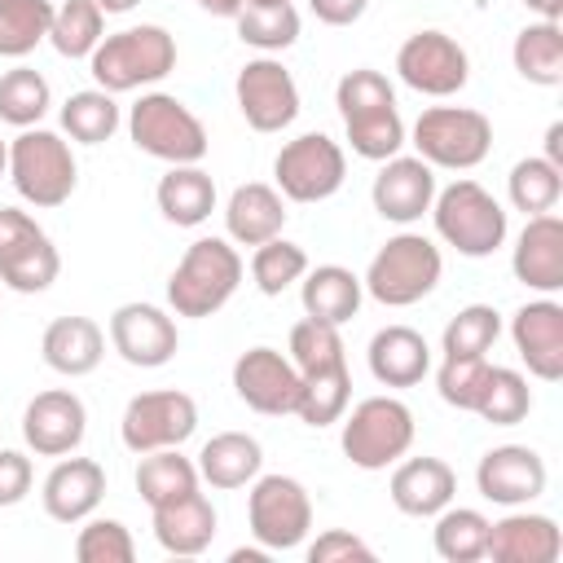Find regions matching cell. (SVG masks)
Wrapping results in <instances>:
<instances>
[{
	"instance_id": "obj_1",
	"label": "cell",
	"mask_w": 563,
	"mask_h": 563,
	"mask_svg": "<svg viewBox=\"0 0 563 563\" xmlns=\"http://www.w3.org/2000/svg\"><path fill=\"white\" fill-rule=\"evenodd\" d=\"M334 106L343 114V132H347L352 154H361L369 163H383V158L400 154L405 123H400L396 88L387 84V75H378L369 66L347 70L334 88Z\"/></svg>"
},
{
	"instance_id": "obj_2",
	"label": "cell",
	"mask_w": 563,
	"mask_h": 563,
	"mask_svg": "<svg viewBox=\"0 0 563 563\" xmlns=\"http://www.w3.org/2000/svg\"><path fill=\"white\" fill-rule=\"evenodd\" d=\"M172 70H176V40L154 22L101 35V44L88 57V75L97 79V88H106L114 97L136 92L145 84H158Z\"/></svg>"
},
{
	"instance_id": "obj_3",
	"label": "cell",
	"mask_w": 563,
	"mask_h": 563,
	"mask_svg": "<svg viewBox=\"0 0 563 563\" xmlns=\"http://www.w3.org/2000/svg\"><path fill=\"white\" fill-rule=\"evenodd\" d=\"M242 273V255L229 238H198L167 277V303L176 317H211L233 299Z\"/></svg>"
},
{
	"instance_id": "obj_4",
	"label": "cell",
	"mask_w": 563,
	"mask_h": 563,
	"mask_svg": "<svg viewBox=\"0 0 563 563\" xmlns=\"http://www.w3.org/2000/svg\"><path fill=\"white\" fill-rule=\"evenodd\" d=\"M431 220L440 242H449L457 255L466 260H484L506 242V207L479 185V180H453L444 189H435L431 198Z\"/></svg>"
},
{
	"instance_id": "obj_5",
	"label": "cell",
	"mask_w": 563,
	"mask_h": 563,
	"mask_svg": "<svg viewBox=\"0 0 563 563\" xmlns=\"http://www.w3.org/2000/svg\"><path fill=\"white\" fill-rule=\"evenodd\" d=\"M128 136L141 154L176 167V163H202L211 150V136L202 119L172 92H141L128 110Z\"/></svg>"
},
{
	"instance_id": "obj_6",
	"label": "cell",
	"mask_w": 563,
	"mask_h": 563,
	"mask_svg": "<svg viewBox=\"0 0 563 563\" xmlns=\"http://www.w3.org/2000/svg\"><path fill=\"white\" fill-rule=\"evenodd\" d=\"M9 180L22 202L31 207H62L79 185V163L70 154V141H62L48 128H22L9 141Z\"/></svg>"
},
{
	"instance_id": "obj_7",
	"label": "cell",
	"mask_w": 563,
	"mask_h": 563,
	"mask_svg": "<svg viewBox=\"0 0 563 563\" xmlns=\"http://www.w3.org/2000/svg\"><path fill=\"white\" fill-rule=\"evenodd\" d=\"M440 273H444V255H440V246L431 238H422V233H396V238H387L374 251L361 286L383 308H409V303L427 299L440 286Z\"/></svg>"
},
{
	"instance_id": "obj_8",
	"label": "cell",
	"mask_w": 563,
	"mask_h": 563,
	"mask_svg": "<svg viewBox=\"0 0 563 563\" xmlns=\"http://www.w3.org/2000/svg\"><path fill=\"white\" fill-rule=\"evenodd\" d=\"M339 422H343L339 444H343L347 462L361 466V471L396 466L413 449V413L396 396H365Z\"/></svg>"
},
{
	"instance_id": "obj_9",
	"label": "cell",
	"mask_w": 563,
	"mask_h": 563,
	"mask_svg": "<svg viewBox=\"0 0 563 563\" xmlns=\"http://www.w3.org/2000/svg\"><path fill=\"white\" fill-rule=\"evenodd\" d=\"M413 150L427 167L471 172L493 150V123L471 106H431L413 123Z\"/></svg>"
},
{
	"instance_id": "obj_10",
	"label": "cell",
	"mask_w": 563,
	"mask_h": 563,
	"mask_svg": "<svg viewBox=\"0 0 563 563\" xmlns=\"http://www.w3.org/2000/svg\"><path fill=\"white\" fill-rule=\"evenodd\" d=\"M347 154L325 132H303L286 141L273 158V180L286 202H325L343 189Z\"/></svg>"
},
{
	"instance_id": "obj_11",
	"label": "cell",
	"mask_w": 563,
	"mask_h": 563,
	"mask_svg": "<svg viewBox=\"0 0 563 563\" xmlns=\"http://www.w3.org/2000/svg\"><path fill=\"white\" fill-rule=\"evenodd\" d=\"M246 523L264 550H295L312 528V497L295 475H255L246 493Z\"/></svg>"
},
{
	"instance_id": "obj_12",
	"label": "cell",
	"mask_w": 563,
	"mask_h": 563,
	"mask_svg": "<svg viewBox=\"0 0 563 563\" xmlns=\"http://www.w3.org/2000/svg\"><path fill=\"white\" fill-rule=\"evenodd\" d=\"M194 431H198V405L189 391H176V387L132 396L123 418H119V440L132 453L180 449Z\"/></svg>"
},
{
	"instance_id": "obj_13",
	"label": "cell",
	"mask_w": 563,
	"mask_h": 563,
	"mask_svg": "<svg viewBox=\"0 0 563 563\" xmlns=\"http://www.w3.org/2000/svg\"><path fill=\"white\" fill-rule=\"evenodd\" d=\"M62 255L53 238L18 207H0V282L18 295H40L57 282Z\"/></svg>"
},
{
	"instance_id": "obj_14",
	"label": "cell",
	"mask_w": 563,
	"mask_h": 563,
	"mask_svg": "<svg viewBox=\"0 0 563 563\" xmlns=\"http://www.w3.org/2000/svg\"><path fill=\"white\" fill-rule=\"evenodd\" d=\"M396 75L422 97H453L471 79V57L444 31H413L396 48Z\"/></svg>"
},
{
	"instance_id": "obj_15",
	"label": "cell",
	"mask_w": 563,
	"mask_h": 563,
	"mask_svg": "<svg viewBox=\"0 0 563 563\" xmlns=\"http://www.w3.org/2000/svg\"><path fill=\"white\" fill-rule=\"evenodd\" d=\"M238 110L255 132H282L299 119V84L277 57H251L233 79Z\"/></svg>"
},
{
	"instance_id": "obj_16",
	"label": "cell",
	"mask_w": 563,
	"mask_h": 563,
	"mask_svg": "<svg viewBox=\"0 0 563 563\" xmlns=\"http://www.w3.org/2000/svg\"><path fill=\"white\" fill-rule=\"evenodd\" d=\"M233 391L246 409L282 418L299 405V369L277 347H246L233 361Z\"/></svg>"
},
{
	"instance_id": "obj_17",
	"label": "cell",
	"mask_w": 563,
	"mask_h": 563,
	"mask_svg": "<svg viewBox=\"0 0 563 563\" xmlns=\"http://www.w3.org/2000/svg\"><path fill=\"white\" fill-rule=\"evenodd\" d=\"M110 347L136 365V369H158L176 356L180 347V334H176V321L154 308V303H119L110 312Z\"/></svg>"
},
{
	"instance_id": "obj_18",
	"label": "cell",
	"mask_w": 563,
	"mask_h": 563,
	"mask_svg": "<svg viewBox=\"0 0 563 563\" xmlns=\"http://www.w3.org/2000/svg\"><path fill=\"white\" fill-rule=\"evenodd\" d=\"M510 339L532 378L541 383L563 378V303L559 299L541 295V299L519 303L510 317Z\"/></svg>"
},
{
	"instance_id": "obj_19",
	"label": "cell",
	"mask_w": 563,
	"mask_h": 563,
	"mask_svg": "<svg viewBox=\"0 0 563 563\" xmlns=\"http://www.w3.org/2000/svg\"><path fill=\"white\" fill-rule=\"evenodd\" d=\"M84 431H88V409L66 387H48V391H40L22 409V440L40 457H66V453H75L84 444Z\"/></svg>"
},
{
	"instance_id": "obj_20",
	"label": "cell",
	"mask_w": 563,
	"mask_h": 563,
	"mask_svg": "<svg viewBox=\"0 0 563 563\" xmlns=\"http://www.w3.org/2000/svg\"><path fill=\"white\" fill-rule=\"evenodd\" d=\"M545 457L528 444H497L479 457L475 466V488L479 497L497 501V506H528L545 493Z\"/></svg>"
},
{
	"instance_id": "obj_21",
	"label": "cell",
	"mask_w": 563,
	"mask_h": 563,
	"mask_svg": "<svg viewBox=\"0 0 563 563\" xmlns=\"http://www.w3.org/2000/svg\"><path fill=\"white\" fill-rule=\"evenodd\" d=\"M374 211L391 224H413L431 211L435 198V167H427L418 154H391L383 158L374 185H369Z\"/></svg>"
},
{
	"instance_id": "obj_22",
	"label": "cell",
	"mask_w": 563,
	"mask_h": 563,
	"mask_svg": "<svg viewBox=\"0 0 563 563\" xmlns=\"http://www.w3.org/2000/svg\"><path fill=\"white\" fill-rule=\"evenodd\" d=\"M510 273L537 295L563 290V220L554 211L528 216L510 251Z\"/></svg>"
},
{
	"instance_id": "obj_23",
	"label": "cell",
	"mask_w": 563,
	"mask_h": 563,
	"mask_svg": "<svg viewBox=\"0 0 563 563\" xmlns=\"http://www.w3.org/2000/svg\"><path fill=\"white\" fill-rule=\"evenodd\" d=\"M563 554V532L550 515L515 510L497 523H488V545L484 559L493 563H554Z\"/></svg>"
},
{
	"instance_id": "obj_24",
	"label": "cell",
	"mask_w": 563,
	"mask_h": 563,
	"mask_svg": "<svg viewBox=\"0 0 563 563\" xmlns=\"http://www.w3.org/2000/svg\"><path fill=\"white\" fill-rule=\"evenodd\" d=\"M101 497H106V471L92 457H62L44 475V493H40L48 519L57 523H84L101 506Z\"/></svg>"
},
{
	"instance_id": "obj_25",
	"label": "cell",
	"mask_w": 563,
	"mask_h": 563,
	"mask_svg": "<svg viewBox=\"0 0 563 563\" xmlns=\"http://www.w3.org/2000/svg\"><path fill=\"white\" fill-rule=\"evenodd\" d=\"M387 493H391V506H396L400 515L435 519V515L453 501V493H457V475H453L449 462L422 453V457H405V462L391 471Z\"/></svg>"
},
{
	"instance_id": "obj_26",
	"label": "cell",
	"mask_w": 563,
	"mask_h": 563,
	"mask_svg": "<svg viewBox=\"0 0 563 563\" xmlns=\"http://www.w3.org/2000/svg\"><path fill=\"white\" fill-rule=\"evenodd\" d=\"M40 356L53 374H66V378H84L101 365L106 356V330L92 321V317H57L44 325V339H40Z\"/></svg>"
},
{
	"instance_id": "obj_27",
	"label": "cell",
	"mask_w": 563,
	"mask_h": 563,
	"mask_svg": "<svg viewBox=\"0 0 563 563\" xmlns=\"http://www.w3.org/2000/svg\"><path fill=\"white\" fill-rule=\"evenodd\" d=\"M154 541L167 550V554H180V559H194L202 554L211 541H216V506L207 493H185L167 506H154Z\"/></svg>"
},
{
	"instance_id": "obj_28",
	"label": "cell",
	"mask_w": 563,
	"mask_h": 563,
	"mask_svg": "<svg viewBox=\"0 0 563 563\" xmlns=\"http://www.w3.org/2000/svg\"><path fill=\"white\" fill-rule=\"evenodd\" d=\"M286 229V198L264 185V180H251V185H238L224 202V233L229 242L238 246H260L268 238H277Z\"/></svg>"
},
{
	"instance_id": "obj_29",
	"label": "cell",
	"mask_w": 563,
	"mask_h": 563,
	"mask_svg": "<svg viewBox=\"0 0 563 563\" xmlns=\"http://www.w3.org/2000/svg\"><path fill=\"white\" fill-rule=\"evenodd\" d=\"M369 374L383 383V387H418L427 374H431V347L418 330L409 325H383L374 339H369Z\"/></svg>"
},
{
	"instance_id": "obj_30",
	"label": "cell",
	"mask_w": 563,
	"mask_h": 563,
	"mask_svg": "<svg viewBox=\"0 0 563 563\" xmlns=\"http://www.w3.org/2000/svg\"><path fill=\"white\" fill-rule=\"evenodd\" d=\"M154 202H158V211H163L167 224L198 229L216 211V180L198 163H176V167L163 172V180L154 189Z\"/></svg>"
},
{
	"instance_id": "obj_31",
	"label": "cell",
	"mask_w": 563,
	"mask_h": 563,
	"mask_svg": "<svg viewBox=\"0 0 563 563\" xmlns=\"http://www.w3.org/2000/svg\"><path fill=\"white\" fill-rule=\"evenodd\" d=\"M299 299H303V317H317V321H330V325H343L361 312V299H365V286L352 268L343 264H317L299 277Z\"/></svg>"
},
{
	"instance_id": "obj_32",
	"label": "cell",
	"mask_w": 563,
	"mask_h": 563,
	"mask_svg": "<svg viewBox=\"0 0 563 563\" xmlns=\"http://www.w3.org/2000/svg\"><path fill=\"white\" fill-rule=\"evenodd\" d=\"M198 479H207L211 488H224V493H233V488H246L255 475H260V466H264V449H260V440L255 435H246V431H220V435H211L202 449H198Z\"/></svg>"
},
{
	"instance_id": "obj_33",
	"label": "cell",
	"mask_w": 563,
	"mask_h": 563,
	"mask_svg": "<svg viewBox=\"0 0 563 563\" xmlns=\"http://www.w3.org/2000/svg\"><path fill=\"white\" fill-rule=\"evenodd\" d=\"M510 62L519 70V79L537 84V88H559L563 84V26L559 22H528L515 44H510Z\"/></svg>"
},
{
	"instance_id": "obj_34",
	"label": "cell",
	"mask_w": 563,
	"mask_h": 563,
	"mask_svg": "<svg viewBox=\"0 0 563 563\" xmlns=\"http://www.w3.org/2000/svg\"><path fill=\"white\" fill-rule=\"evenodd\" d=\"M198 488V466L180 453V449H154V453H141V466H136V493L141 501L154 510V506H167L185 493Z\"/></svg>"
},
{
	"instance_id": "obj_35",
	"label": "cell",
	"mask_w": 563,
	"mask_h": 563,
	"mask_svg": "<svg viewBox=\"0 0 563 563\" xmlns=\"http://www.w3.org/2000/svg\"><path fill=\"white\" fill-rule=\"evenodd\" d=\"M488 515L475 510V506H444L435 515V528H431V541H435V554L444 563H475L484 559V545H488Z\"/></svg>"
},
{
	"instance_id": "obj_36",
	"label": "cell",
	"mask_w": 563,
	"mask_h": 563,
	"mask_svg": "<svg viewBox=\"0 0 563 563\" xmlns=\"http://www.w3.org/2000/svg\"><path fill=\"white\" fill-rule=\"evenodd\" d=\"M119 101L106 88H84L62 101V132L79 145H101L119 132Z\"/></svg>"
},
{
	"instance_id": "obj_37",
	"label": "cell",
	"mask_w": 563,
	"mask_h": 563,
	"mask_svg": "<svg viewBox=\"0 0 563 563\" xmlns=\"http://www.w3.org/2000/svg\"><path fill=\"white\" fill-rule=\"evenodd\" d=\"M506 194H510V207L523 211V216L554 211L559 198H563V167H554V163L541 158V154H528V158H519V163L510 167Z\"/></svg>"
},
{
	"instance_id": "obj_38",
	"label": "cell",
	"mask_w": 563,
	"mask_h": 563,
	"mask_svg": "<svg viewBox=\"0 0 563 563\" xmlns=\"http://www.w3.org/2000/svg\"><path fill=\"white\" fill-rule=\"evenodd\" d=\"M347 400H352V374L347 365H334V369H317V374H299V405H295V418L308 422V427H330L347 413Z\"/></svg>"
},
{
	"instance_id": "obj_39",
	"label": "cell",
	"mask_w": 563,
	"mask_h": 563,
	"mask_svg": "<svg viewBox=\"0 0 563 563\" xmlns=\"http://www.w3.org/2000/svg\"><path fill=\"white\" fill-rule=\"evenodd\" d=\"M532 409V387L519 369H506V365H488L484 374V387H479V400L471 413H479L484 422L493 427H515L523 422Z\"/></svg>"
},
{
	"instance_id": "obj_40",
	"label": "cell",
	"mask_w": 563,
	"mask_h": 563,
	"mask_svg": "<svg viewBox=\"0 0 563 563\" xmlns=\"http://www.w3.org/2000/svg\"><path fill=\"white\" fill-rule=\"evenodd\" d=\"M106 35V13L92 0H66L53 9V26H48V44L62 57H92V48Z\"/></svg>"
},
{
	"instance_id": "obj_41",
	"label": "cell",
	"mask_w": 563,
	"mask_h": 563,
	"mask_svg": "<svg viewBox=\"0 0 563 563\" xmlns=\"http://www.w3.org/2000/svg\"><path fill=\"white\" fill-rule=\"evenodd\" d=\"M53 106V92H48V79L31 66H13L0 75V119L13 123L18 132L22 128H35Z\"/></svg>"
},
{
	"instance_id": "obj_42",
	"label": "cell",
	"mask_w": 563,
	"mask_h": 563,
	"mask_svg": "<svg viewBox=\"0 0 563 563\" xmlns=\"http://www.w3.org/2000/svg\"><path fill=\"white\" fill-rule=\"evenodd\" d=\"M48 0H0V57H26L48 40Z\"/></svg>"
},
{
	"instance_id": "obj_43",
	"label": "cell",
	"mask_w": 563,
	"mask_h": 563,
	"mask_svg": "<svg viewBox=\"0 0 563 563\" xmlns=\"http://www.w3.org/2000/svg\"><path fill=\"white\" fill-rule=\"evenodd\" d=\"M233 22H238V40L260 48V53H268V57L299 40L295 4H242V13Z\"/></svg>"
},
{
	"instance_id": "obj_44",
	"label": "cell",
	"mask_w": 563,
	"mask_h": 563,
	"mask_svg": "<svg viewBox=\"0 0 563 563\" xmlns=\"http://www.w3.org/2000/svg\"><path fill=\"white\" fill-rule=\"evenodd\" d=\"M290 365H295L299 374H317V369L347 365V352H343V334H339V325L317 321V317L295 321V325H290Z\"/></svg>"
},
{
	"instance_id": "obj_45",
	"label": "cell",
	"mask_w": 563,
	"mask_h": 563,
	"mask_svg": "<svg viewBox=\"0 0 563 563\" xmlns=\"http://www.w3.org/2000/svg\"><path fill=\"white\" fill-rule=\"evenodd\" d=\"M303 273H308L303 246H299V242H286L282 233L268 238V242H260L255 255H251V282H255L260 295H268V299L282 295L286 286H295Z\"/></svg>"
},
{
	"instance_id": "obj_46",
	"label": "cell",
	"mask_w": 563,
	"mask_h": 563,
	"mask_svg": "<svg viewBox=\"0 0 563 563\" xmlns=\"http://www.w3.org/2000/svg\"><path fill=\"white\" fill-rule=\"evenodd\" d=\"M501 334V312L493 303H466L440 334L444 356H488V347Z\"/></svg>"
},
{
	"instance_id": "obj_47",
	"label": "cell",
	"mask_w": 563,
	"mask_h": 563,
	"mask_svg": "<svg viewBox=\"0 0 563 563\" xmlns=\"http://www.w3.org/2000/svg\"><path fill=\"white\" fill-rule=\"evenodd\" d=\"M75 559L79 563H132L136 559V541L128 532V523L119 519H92L79 528L75 537Z\"/></svg>"
},
{
	"instance_id": "obj_48",
	"label": "cell",
	"mask_w": 563,
	"mask_h": 563,
	"mask_svg": "<svg viewBox=\"0 0 563 563\" xmlns=\"http://www.w3.org/2000/svg\"><path fill=\"white\" fill-rule=\"evenodd\" d=\"M484 374H488V356H444V365L435 369L440 400L453 405V409H466V413H471L475 400H479Z\"/></svg>"
},
{
	"instance_id": "obj_49",
	"label": "cell",
	"mask_w": 563,
	"mask_h": 563,
	"mask_svg": "<svg viewBox=\"0 0 563 563\" xmlns=\"http://www.w3.org/2000/svg\"><path fill=\"white\" fill-rule=\"evenodd\" d=\"M352 559L369 563L374 559V545H365L356 532H343V528H330V532H321L308 545V563H352Z\"/></svg>"
},
{
	"instance_id": "obj_50",
	"label": "cell",
	"mask_w": 563,
	"mask_h": 563,
	"mask_svg": "<svg viewBox=\"0 0 563 563\" xmlns=\"http://www.w3.org/2000/svg\"><path fill=\"white\" fill-rule=\"evenodd\" d=\"M31 479H35L31 457L18 453V449H0V510L4 506H18L31 493Z\"/></svg>"
},
{
	"instance_id": "obj_51",
	"label": "cell",
	"mask_w": 563,
	"mask_h": 563,
	"mask_svg": "<svg viewBox=\"0 0 563 563\" xmlns=\"http://www.w3.org/2000/svg\"><path fill=\"white\" fill-rule=\"evenodd\" d=\"M308 9H312L317 22H325V26H352V22L365 18L369 0H308Z\"/></svg>"
},
{
	"instance_id": "obj_52",
	"label": "cell",
	"mask_w": 563,
	"mask_h": 563,
	"mask_svg": "<svg viewBox=\"0 0 563 563\" xmlns=\"http://www.w3.org/2000/svg\"><path fill=\"white\" fill-rule=\"evenodd\" d=\"M541 158H550L554 167H563V123H550L545 128V154Z\"/></svg>"
},
{
	"instance_id": "obj_53",
	"label": "cell",
	"mask_w": 563,
	"mask_h": 563,
	"mask_svg": "<svg viewBox=\"0 0 563 563\" xmlns=\"http://www.w3.org/2000/svg\"><path fill=\"white\" fill-rule=\"evenodd\" d=\"M242 4H246V0H198V9L211 13V18H238Z\"/></svg>"
},
{
	"instance_id": "obj_54",
	"label": "cell",
	"mask_w": 563,
	"mask_h": 563,
	"mask_svg": "<svg viewBox=\"0 0 563 563\" xmlns=\"http://www.w3.org/2000/svg\"><path fill=\"white\" fill-rule=\"evenodd\" d=\"M537 18H545V22H559L563 18V0H523Z\"/></svg>"
},
{
	"instance_id": "obj_55",
	"label": "cell",
	"mask_w": 563,
	"mask_h": 563,
	"mask_svg": "<svg viewBox=\"0 0 563 563\" xmlns=\"http://www.w3.org/2000/svg\"><path fill=\"white\" fill-rule=\"evenodd\" d=\"M101 13H128V9H136V0H92Z\"/></svg>"
},
{
	"instance_id": "obj_56",
	"label": "cell",
	"mask_w": 563,
	"mask_h": 563,
	"mask_svg": "<svg viewBox=\"0 0 563 563\" xmlns=\"http://www.w3.org/2000/svg\"><path fill=\"white\" fill-rule=\"evenodd\" d=\"M4 172H9V141L0 136V176H4Z\"/></svg>"
},
{
	"instance_id": "obj_57",
	"label": "cell",
	"mask_w": 563,
	"mask_h": 563,
	"mask_svg": "<svg viewBox=\"0 0 563 563\" xmlns=\"http://www.w3.org/2000/svg\"><path fill=\"white\" fill-rule=\"evenodd\" d=\"M246 4H290V0H246Z\"/></svg>"
}]
</instances>
